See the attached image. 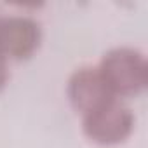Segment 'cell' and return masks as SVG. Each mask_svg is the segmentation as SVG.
I'll list each match as a JSON object with an SVG mask.
<instances>
[{"mask_svg":"<svg viewBox=\"0 0 148 148\" xmlns=\"http://www.w3.org/2000/svg\"><path fill=\"white\" fill-rule=\"evenodd\" d=\"M96 70L105 87L119 99L138 96L148 84L146 59L139 51L131 47L108 51Z\"/></svg>","mask_w":148,"mask_h":148,"instance_id":"cell-1","label":"cell"},{"mask_svg":"<svg viewBox=\"0 0 148 148\" xmlns=\"http://www.w3.org/2000/svg\"><path fill=\"white\" fill-rule=\"evenodd\" d=\"M134 127L131 110L117 98H112L82 115L84 134L98 145L112 146L124 143Z\"/></svg>","mask_w":148,"mask_h":148,"instance_id":"cell-2","label":"cell"},{"mask_svg":"<svg viewBox=\"0 0 148 148\" xmlns=\"http://www.w3.org/2000/svg\"><path fill=\"white\" fill-rule=\"evenodd\" d=\"M42 38L40 25L25 16L0 18V49L7 59H28L38 49Z\"/></svg>","mask_w":148,"mask_h":148,"instance_id":"cell-3","label":"cell"},{"mask_svg":"<svg viewBox=\"0 0 148 148\" xmlns=\"http://www.w3.org/2000/svg\"><path fill=\"white\" fill-rule=\"evenodd\" d=\"M68 98L71 106L80 115L96 108L98 105L115 98L103 84L96 68H80L70 77ZM119 99V98H117Z\"/></svg>","mask_w":148,"mask_h":148,"instance_id":"cell-4","label":"cell"},{"mask_svg":"<svg viewBox=\"0 0 148 148\" xmlns=\"http://www.w3.org/2000/svg\"><path fill=\"white\" fill-rule=\"evenodd\" d=\"M9 80V70H7V56L4 54V51L0 49V92L5 87Z\"/></svg>","mask_w":148,"mask_h":148,"instance_id":"cell-5","label":"cell"}]
</instances>
